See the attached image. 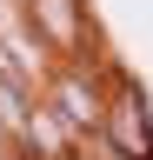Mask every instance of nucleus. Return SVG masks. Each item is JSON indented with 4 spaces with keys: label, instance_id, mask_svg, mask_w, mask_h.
Here are the masks:
<instances>
[{
    "label": "nucleus",
    "instance_id": "nucleus-1",
    "mask_svg": "<svg viewBox=\"0 0 153 160\" xmlns=\"http://www.w3.org/2000/svg\"><path fill=\"white\" fill-rule=\"evenodd\" d=\"M40 107H53L80 140L100 133V120H107V100H100V87H93V67H73V60H60V67L47 73V100Z\"/></svg>",
    "mask_w": 153,
    "mask_h": 160
},
{
    "label": "nucleus",
    "instance_id": "nucleus-2",
    "mask_svg": "<svg viewBox=\"0 0 153 160\" xmlns=\"http://www.w3.org/2000/svg\"><path fill=\"white\" fill-rule=\"evenodd\" d=\"M33 7V33H40L47 53L73 60V67H93L87 60V0H27Z\"/></svg>",
    "mask_w": 153,
    "mask_h": 160
},
{
    "label": "nucleus",
    "instance_id": "nucleus-3",
    "mask_svg": "<svg viewBox=\"0 0 153 160\" xmlns=\"http://www.w3.org/2000/svg\"><path fill=\"white\" fill-rule=\"evenodd\" d=\"M27 107H33V100H27V87H20V80H0V140H13V133H20Z\"/></svg>",
    "mask_w": 153,
    "mask_h": 160
}]
</instances>
